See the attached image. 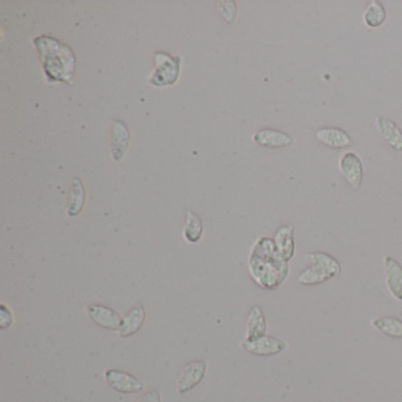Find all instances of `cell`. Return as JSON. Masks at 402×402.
Masks as SVG:
<instances>
[{"mask_svg": "<svg viewBox=\"0 0 402 402\" xmlns=\"http://www.w3.org/2000/svg\"><path fill=\"white\" fill-rule=\"evenodd\" d=\"M248 269L253 282L264 291H276L291 273L289 262L277 253L274 238L260 237L251 248Z\"/></svg>", "mask_w": 402, "mask_h": 402, "instance_id": "1", "label": "cell"}, {"mask_svg": "<svg viewBox=\"0 0 402 402\" xmlns=\"http://www.w3.org/2000/svg\"><path fill=\"white\" fill-rule=\"evenodd\" d=\"M34 45L39 52L41 64L44 66L45 75L49 81L69 84L74 83L77 58L68 45L45 34L36 38Z\"/></svg>", "mask_w": 402, "mask_h": 402, "instance_id": "2", "label": "cell"}, {"mask_svg": "<svg viewBox=\"0 0 402 402\" xmlns=\"http://www.w3.org/2000/svg\"><path fill=\"white\" fill-rule=\"evenodd\" d=\"M304 258L311 266L303 269L298 276V282L301 286H318L335 277L341 276V264L329 253L311 251Z\"/></svg>", "mask_w": 402, "mask_h": 402, "instance_id": "3", "label": "cell"}, {"mask_svg": "<svg viewBox=\"0 0 402 402\" xmlns=\"http://www.w3.org/2000/svg\"><path fill=\"white\" fill-rule=\"evenodd\" d=\"M156 69L149 79V84L163 88L176 83L181 72V57L171 56L166 52H156L154 54Z\"/></svg>", "mask_w": 402, "mask_h": 402, "instance_id": "4", "label": "cell"}, {"mask_svg": "<svg viewBox=\"0 0 402 402\" xmlns=\"http://www.w3.org/2000/svg\"><path fill=\"white\" fill-rule=\"evenodd\" d=\"M338 170L353 189L360 190L363 179V163L354 151H346L338 159Z\"/></svg>", "mask_w": 402, "mask_h": 402, "instance_id": "5", "label": "cell"}, {"mask_svg": "<svg viewBox=\"0 0 402 402\" xmlns=\"http://www.w3.org/2000/svg\"><path fill=\"white\" fill-rule=\"evenodd\" d=\"M241 347L246 352L256 356H273V355L281 354L288 348L287 342L281 338L264 335L262 338H256L253 341H246L241 343Z\"/></svg>", "mask_w": 402, "mask_h": 402, "instance_id": "6", "label": "cell"}, {"mask_svg": "<svg viewBox=\"0 0 402 402\" xmlns=\"http://www.w3.org/2000/svg\"><path fill=\"white\" fill-rule=\"evenodd\" d=\"M208 365L204 360H194L186 363L179 373L177 380V391L179 394L189 392L194 387L201 383L203 378L206 376Z\"/></svg>", "mask_w": 402, "mask_h": 402, "instance_id": "7", "label": "cell"}, {"mask_svg": "<svg viewBox=\"0 0 402 402\" xmlns=\"http://www.w3.org/2000/svg\"><path fill=\"white\" fill-rule=\"evenodd\" d=\"M104 376L109 386L119 393L130 394V393L142 392L144 389V383L130 373L123 372L119 369H108Z\"/></svg>", "mask_w": 402, "mask_h": 402, "instance_id": "8", "label": "cell"}, {"mask_svg": "<svg viewBox=\"0 0 402 402\" xmlns=\"http://www.w3.org/2000/svg\"><path fill=\"white\" fill-rule=\"evenodd\" d=\"M89 318L99 327L108 331H119L122 326L123 318L115 309L103 304H90L86 307Z\"/></svg>", "mask_w": 402, "mask_h": 402, "instance_id": "9", "label": "cell"}, {"mask_svg": "<svg viewBox=\"0 0 402 402\" xmlns=\"http://www.w3.org/2000/svg\"><path fill=\"white\" fill-rule=\"evenodd\" d=\"M383 276L386 287L393 298L402 301V266L391 256L383 258Z\"/></svg>", "mask_w": 402, "mask_h": 402, "instance_id": "10", "label": "cell"}, {"mask_svg": "<svg viewBox=\"0 0 402 402\" xmlns=\"http://www.w3.org/2000/svg\"><path fill=\"white\" fill-rule=\"evenodd\" d=\"M253 141L257 146L269 148V149H280L291 146L293 139L287 132L281 131L277 129H261L253 135Z\"/></svg>", "mask_w": 402, "mask_h": 402, "instance_id": "11", "label": "cell"}, {"mask_svg": "<svg viewBox=\"0 0 402 402\" xmlns=\"http://www.w3.org/2000/svg\"><path fill=\"white\" fill-rule=\"evenodd\" d=\"M318 142L334 150L347 149L352 146L351 136L340 128H320L315 132Z\"/></svg>", "mask_w": 402, "mask_h": 402, "instance_id": "12", "label": "cell"}, {"mask_svg": "<svg viewBox=\"0 0 402 402\" xmlns=\"http://www.w3.org/2000/svg\"><path fill=\"white\" fill-rule=\"evenodd\" d=\"M376 126L378 134L392 149L402 152V130L392 119L378 116L376 119Z\"/></svg>", "mask_w": 402, "mask_h": 402, "instance_id": "13", "label": "cell"}, {"mask_svg": "<svg viewBox=\"0 0 402 402\" xmlns=\"http://www.w3.org/2000/svg\"><path fill=\"white\" fill-rule=\"evenodd\" d=\"M267 335V320L263 309L255 304L251 308L247 318V329H246V341H253L256 338Z\"/></svg>", "mask_w": 402, "mask_h": 402, "instance_id": "14", "label": "cell"}, {"mask_svg": "<svg viewBox=\"0 0 402 402\" xmlns=\"http://www.w3.org/2000/svg\"><path fill=\"white\" fill-rule=\"evenodd\" d=\"M274 242L277 253L284 261L289 262L295 253L294 226L287 224L278 228L275 233Z\"/></svg>", "mask_w": 402, "mask_h": 402, "instance_id": "15", "label": "cell"}, {"mask_svg": "<svg viewBox=\"0 0 402 402\" xmlns=\"http://www.w3.org/2000/svg\"><path fill=\"white\" fill-rule=\"evenodd\" d=\"M146 318V313L144 306L142 303L136 304L135 307L129 311L126 316L123 318L122 326L119 331L121 338H129V336L139 333L142 329Z\"/></svg>", "mask_w": 402, "mask_h": 402, "instance_id": "16", "label": "cell"}, {"mask_svg": "<svg viewBox=\"0 0 402 402\" xmlns=\"http://www.w3.org/2000/svg\"><path fill=\"white\" fill-rule=\"evenodd\" d=\"M129 143H130V132L126 124L121 121H115L112 126V159L115 161H121L128 150Z\"/></svg>", "mask_w": 402, "mask_h": 402, "instance_id": "17", "label": "cell"}, {"mask_svg": "<svg viewBox=\"0 0 402 402\" xmlns=\"http://www.w3.org/2000/svg\"><path fill=\"white\" fill-rule=\"evenodd\" d=\"M86 202V191L81 179H74L68 196V213L71 217L78 216L81 213Z\"/></svg>", "mask_w": 402, "mask_h": 402, "instance_id": "18", "label": "cell"}, {"mask_svg": "<svg viewBox=\"0 0 402 402\" xmlns=\"http://www.w3.org/2000/svg\"><path fill=\"white\" fill-rule=\"evenodd\" d=\"M362 19L366 26L369 29H378L385 24L387 19V11H386L383 4L380 3L378 0H373L371 3L367 4Z\"/></svg>", "mask_w": 402, "mask_h": 402, "instance_id": "19", "label": "cell"}, {"mask_svg": "<svg viewBox=\"0 0 402 402\" xmlns=\"http://www.w3.org/2000/svg\"><path fill=\"white\" fill-rule=\"evenodd\" d=\"M371 325L386 336L402 338V320L396 316H378L373 318Z\"/></svg>", "mask_w": 402, "mask_h": 402, "instance_id": "20", "label": "cell"}, {"mask_svg": "<svg viewBox=\"0 0 402 402\" xmlns=\"http://www.w3.org/2000/svg\"><path fill=\"white\" fill-rule=\"evenodd\" d=\"M183 235H184V238L190 243H197L202 238V220L197 213H194L193 210L186 211V226H184V230H183Z\"/></svg>", "mask_w": 402, "mask_h": 402, "instance_id": "21", "label": "cell"}, {"mask_svg": "<svg viewBox=\"0 0 402 402\" xmlns=\"http://www.w3.org/2000/svg\"><path fill=\"white\" fill-rule=\"evenodd\" d=\"M14 313L11 311V308L7 307L5 303H1V308H0V328L1 329H6V328L14 325Z\"/></svg>", "mask_w": 402, "mask_h": 402, "instance_id": "22", "label": "cell"}, {"mask_svg": "<svg viewBox=\"0 0 402 402\" xmlns=\"http://www.w3.org/2000/svg\"><path fill=\"white\" fill-rule=\"evenodd\" d=\"M226 6H222V14L226 18V21L230 24H233L235 18H236L237 7L236 4L233 1H226L224 3Z\"/></svg>", "mask_w": 402, "mask_h": 402, "instance_id": "23", "label": "cell"}, {"mask_svg": "<svg viewBox=\"0 0 402 402\" xmlns=\"http://www.w3.org/2000/svg\"><path fill=\"white\" fill-rule=\"evenodd\" d=\"M139 402H162V396H161L159 389H152V391L146 393Z\"/></svg>", "mask_w": 402, "mask_h": 402, "instance_id": "24", "label": "cell"}]
</instances>
